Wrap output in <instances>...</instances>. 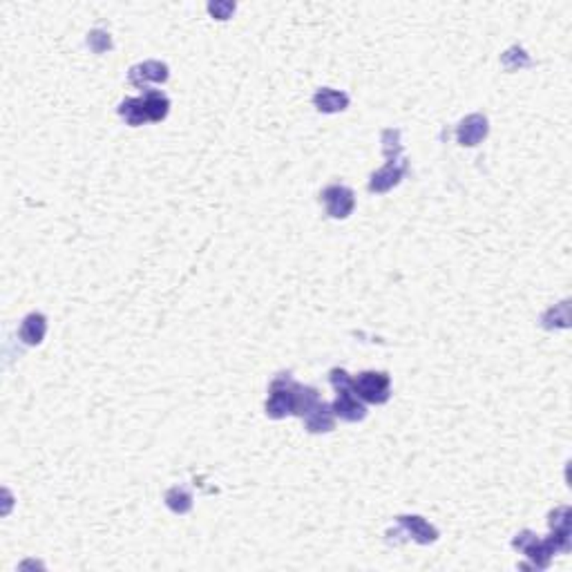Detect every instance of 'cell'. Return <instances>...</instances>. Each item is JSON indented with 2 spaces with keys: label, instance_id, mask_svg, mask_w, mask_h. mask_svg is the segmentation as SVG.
Wrapping results in <instances>:
<instances>
[{
  "label": "cell",
  "instance_id": "cell-1",
  "mask_svg": "<svg viewBox=\"0 0 572 572\" xmlns=\"http://www.w3.org/2000/svg\"><path fill=\"white\" fill-rule=\"evenodd\" d=\"M353 391L369 403H385L389 398V378L387 373H373V371L360 373L353 380Z\"/></svg>",
  "mask_w": 572,
  "mask_h": 572
},
{
  "label": "cell",
  "instance_id": "cell-8",
  "mask_svg": "<svg viewBox=\"0 0 572 572\" xmlns=\"http://www.w3.org/2000/svg\"><path fill=\"white\" fill-rule=\"evenodd\" d=\"M121 116H124L130 126H141L148 121V114H146V108H144V101L141 99H128L121 103L119 108Z\"/></svg>",
  "mask_w": 572,
  "mask_h": 572
},
{
  "label": "cell",
  "instance_id": "cell-3",
  "mask_svg": "<svg viewBox=\"0 0 572 572\" xmlns=\"http://www.w3.org/2000/svg\"><path fill=\"white\" fill-rule=\"evenodd\" d=\"M168 79V67L164 63H157V61H150V63H144V65H136L132 67L130 72V81L139 88H144L148 81H154V83H164Z\"/></svg>",
  "mask_w": 572,
  "mask_h": 572
},
{
  "label": "cell",
  "instance_id": "cell-2",
  "mask_svg": "<svg viewBox=\"0 0 572 572\" xmlns=\"http://www.w3.org/2000/svg\"><path fill=\"white\" fill-rule=\"evenodd\" d=\"M324 204L328 208L331 217H346L353 208V193L349 188L331 186L324 190Z\"/></svg>",
  "mask_w": 572,
  "mask_h": 572
},
{
  "label": "cell",
  "instance_id": "cell-10",
  "mask_svg": "<svg viewBox=\"0 0 572 572\" xmlns=\"http://www.w3.org/2000/svg\"><path fill=\"white\" fill-rule=\"evenodd\" d=\"M403 518L409 523V528H413L416 539H418L421 543H429V541L436 539V530L431 526H427L421 516H403Z\"/></svg>",
  "mask_w": 572,
  "mask_h": 572
},
{
  "label": "cell",
  "instance_id": "cell-5",
  "mask_svg": "<svg viewBox=\"0 0 572 572\" xmlns=\"http://www.w3.org/2000/svg\"><path fill=\"white\" fill-rule=\"evenodd\" d=\"M144 101V108H146V114H148V121H161L166 114H168V96L159 90H150L141 96Z\"/></svg>",
  "mask_w": 572,
  "mask_h": 572
},
{
  "label": "cell",
  "instance_id": "cell-7",
  "mask_svg": "<svg viewBox=\"0 0 572 572\" xmlns=\"http://www.w3.org/2000/svg\"><path fill=\"white\" fill-rule=\"evenodd\" d=\"M346 103H349V96L342 94V92H336V90H322L316 94V106L318 110L322 112H338V110H344Z\"/></svg>",
  "mask_w": 572,
  "mask_h": 572
},
{
  "label": "cell",
  "instance_id": "cell-6",
  "mask_svg": "<svg viewBox=\"0 0 572 572\" xmlns=\"http://www.w3.org/2000/svg\"><path fill=\"white\" fill-rule=\"evenodd\" d=\"M45 328H47L45 318L39 316V313H31V316L25 318V322L21 326V338L27 344H39L43 340V336H45Z\"/></svg>",
  "mask_w": 572,
  "mask_h": 572
},
{
  "label": "cell",
  "instance_id": "cell-9",
  "mask_svg": "<svg viewBox=\"0 0 572 572\" xmlns=\"http://www.w3.org/2000/svg\"><path fill=\"white\" fill-rule=\"evenodd\" d=\"M403 170H405V164H403V166H398V168H393V164H389L387 168L380 170L378 175H373L371 190H378V193H383V190L391 188L393 184H398V179H401Z\"/></svg>",
  "mask_w": 572,
  "mask_h": 572
},
{
  "label": "cell",
  "instance_id": "cell-4",
  "mask_svg": "<svg viewBox=\"0 0 572 572\" xmlns=\"http://www.w3.org/2000/svg\"><path fill=\"white\" fill-rule=\"evenodd\" d=\"M485 132H488V121H485L483 116H478V114H474V116H470V119L461 124L458 141L463 146H476L481 139L485 136Z\"/></svg>",
  "mask_w": 572,
  "mask_h": 572
}]
</instances>
